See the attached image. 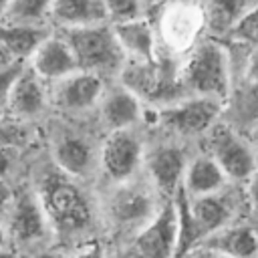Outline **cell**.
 Segmentation results:
<instances>
[{
	"label": "cell",
	"mask_w": 258,
	"mask_h": 258,
	"mask_svg": "<svg viewBox=\"0 0 258 258\" xmlns=\"http://www.w3.org/2000/svg\"><path fill=\"white\" fill-rule=\"evenodd\" d=\"M62 38L69 44L79 71L101 77L121 69L125 52L119 46L113 28H107L105 24L64 28Z\"/></svg>",
	"instance_id": "6da1fadb"
},
{
	"label": "cell",
	"mask_w": 258,
	"mask_h": 258,
	"mask_svg": "<svg viewBox=\"0 0 258 258\" xmlns=\"http://www.w3.org/2000/svg\"><path fill=\"white\" fill-rule=\"evenodd\" d=\"M40 204L46 220H50L60 232H81L91 224V208L83 191L62 175H50L44 179Z\"/></svg>",
	"instance_id": "7a4b0ae2"
},
{
	"label": "cell",
	"mask_w": 258,
	"mask_h": 258,
	"mask_svg": "<svg viewBox=\"0 0 258 258\" xmlns=\"http://www.w3.org/2000/svg\"><path fill=\"white\" fill-rule=\"evenodd\" d=\"M183 85L198 97L220 101L230 87L228 58L222 46L214 42L200 44L183 69Z\"/></svg>",
	"instance_id": "3957f363"
},
{
	"label": "cell",
	"mask_w": 258,
	"mask_h": 258,
	"mask_svg": "<svg viewBox=\"0 0 258 258\" xmlns=\"http://www.w3.org/2000/svg\"><path fill=\"white\" fill-rule=\"evenodd\" d=\"M208 155L230 179H248L256 169L254 149L230 127L212 125L208 129Z\"/></svg>",
	"instance_id": "277c9868"
},
{
	"label": "cell",
	"mask_w": 258,
	"mask_h": 258,
	"mask_svg": "<svg viewBox=\"0 0 258 258\" xmlns=\"http://www.w3.org/2000/svg\"><path fill=\"white\" fill-rule=\"evenodd\" d=\"M133 246L145 258H175L177 214L175 206H163L137 234Z\"/></svg>",
	"instance_id": "5b68a950"
},
{
	"label": "cell",
	"mask_w": 258,
	"mask_h": 258,
	"mask_svg": "<svg viewBox=\"0 0 258 258\" xmlns=\"http://www.w3.org/2000/svg\"><path fill=\"white\" fill-rule=\"evenodd\" d=\"M220 101L206 99V97H194L189 101H183L179 105H169L159 111V121L167 129L181 133V135H196L204 133L214 125V119L218 117Z\"/></svg>",
	"instance_id": "8992f818"
},
{
	"label": "cell",
	"mask_w": 258,
	"mask_h": 258,
	"mask_svg": "<svg viewBox=\"0 0 258 258\" xmlns=\"http://www.w3.org/2000/svg\"><path fill=\"white\" fill-rule=\"evenodd\" d=\"M141 159V143L139 137L131 129L111 131L103 149H101V163L103 169L111 179L125 181L133 175L135 167Z\"/></svg>",
	"instance_id": "52a82bcc"
},
{
	"label": "cell",
	"mask_w": 258,
	"mask_h": 258,
	"mask_svg": "<svg viewBox=\"0 0 258 258\" xmlns=\"http://www.w3.org/2000/svg\"><path fill=\"white\" fill-rule=\"evenodd\" d=\"M32 71L44 81H60L79 71L77 60L62 36L48 34L32 52Z\"/></svg>",
	"instance_id": "ba28073f"
},
{
	"label": "cell",
	"mask_w": 258,
	"mask_h": 258,
	"mask_svg": "<svg viewBox=\"0 0 258 258\" xmlns=\"http://www.w3.org/2000/svg\"><path fill=\"white\" fill-rule=\"evenodd\" d=\"M198 246L228 258H258V236L250 226H224L206 236Z\"/></svg>",
	"instance_id": "9c48e42d"
},
{
	"label": "cell",
	"mask_w": 258,
	"mask_h": 258,
	"mask_svg": "<svg viewBox=\"0 0 258 258\" xmlns=\"http://www.w3.org/2000/svg\"><path fill=\"white\" fill-rule=\"evenodd\" d=\"M103 95V79L93 73L77 71L58 81L56 101L69 111H85Z\"/></svg>",
	"instance_id": "30bf717a"
},
{
	"label": "cell",
	"mask_w": 258,
	"mask_h": 258,
	"mask_svg": "<svg viewBox=\"0 0 258 258\" xmlns=\"http://www.w3.org/2000/svg\"><path fill=\"white\" fill-rule=\"evenodd\" d=\"M109 214L117 226L123 228L145 226L153 218L151 198L145 189L123 185L113 194L109 202Z\"/></svg>",
	"instance_id": "8fae6325"
},
{
	"label": "cell",
	"mask_w": 258,
	"mask_h": 258,
	"mask_svg": "<svg viewBox=\"0 0 258 258\" xmlns=\"http://www.w3.org/2000/svg\"><path fill=\"white\" fill-rule=\"evenodd\" d=\"M44 101L46 93L42 87V79L32 69L22 67L8 93L6 109L16 117H34L44 109Z\"/></svg>",
	"instance_id": "7c38bea8"
},
{
	"label": "cell",
	"mask_w": 258,
	"mask_h": 258,
	"mask_svg": "<svg viewBox=\"0 0 258 258\" xmlns=\"http://www.w3.org/2000/svg\"><path fill=\"white\" fill-rule=\"evenodd\" d=\"M46 230V214L42 204L30 196L22 194L12 200L10 206V232L18 242H34L44 236Z\"/></svg>",
	"instance_id": "4fadbf2b"
},
{
	"label": "cell",
	"mask_w": 258,
	"mask_h": 258,
	"mask_svg": "<svg viewBox=\"0 0 258 258\" xmlns=\"http://www.w3.org/2000/svg\"><path fill=\"white\" fill-rule=\"evenodd\" d=\"M183 153L171 145H159L147 155V169L157 189L171 194L179 187L183 177Z\"/></svg>",
	"instance_id": "5bb4252c"
},
{
	"label": "cell",
	"mask_w": 258,
	"mask_h": 258,
	"mask_svg": "<svg viewBox=\"0 0 258 258\" xmlns=\"http://www.w3.org/2000/svg\"><path fill=\"white\" fill-rule=\"evenodd\" d=\"M50 16L62 28L105 24L107 10L103 0H52Z\"/></svg>",
	"instance_id": "9a60e30c"
},
{
	"label": "cell",
	"mask_w": 258,
	"mask_h": 258,
	"mask_svg": "<svg viewBox=\"0 0 258 258\" xmlns=\"http://www.w3.org/2000/svg\"><path fill=\"white\" fill-rule=\"evenodd\" d=\"M226 179L228 177L224 175L220 165L210 155H200L183 171L181 187L185 189V194L189 198H200V196L220 191L224 187Z\"/></svg>",
	"instance_id": "2e32d148"
},
{
	"label": "cell",
	"mask_w": 258,
	"mask_h": 258,
	"mask_svg": "<svg viewBox=\"0 0 258 258\" xmlns=\"http://www.w3.org/2000/svg\"><path fill=\"white\" fill-rule=\"evenodd\" d=\"M101 119L111 131L131 129L139 119V99L127 89H115L101 101Z\"/></svg>",
	"instance_id": "e0dca14e"
},
{
	"label": "cell",
	"mask_w": 258,
	"mask_h": 258,
	"mask_svg": "<svg viewBox=\"0 0 258 258\" xmlns=\"http://www.w3.org/2000/svg\"><path fill=\"white\" fill-rule=\"evenodd\" d=\"M113 32H115V38H117L119 46L123 48V52H131V54L139 56L141 60H151L155 36H153L151 26L143 18L115 22Z\"/></svg>",
	"instance_id": "ac0fdd59"
},
{
	"label": "cell",
	"mask_w": 258,
	"mask_h": 258,
	"mask_svg": "<svg viewBox=\"0 0 258 258\" xmlns=\"http://www.w3.org/2000/svg\"><path fill=\"white\" fill-rule=\"evenodd\" d=\"M54 159L69 175H85L93 167V147L79 135H62L54 145Z\"/></svg>",
	"instance_id": "d6986e66"
},
{
	"label": "cell",
	"mask_w": 258,
	"mask_h": 258,
	"mask_svg": "<svg viewBox=\"0 0 258 258\" xmlns=\"http://www.w3.org/2000/svg\"><path fill=\"white\" fill-rule=\"evenodd\" d=\"M48 36L42 26L32 24H0V42L6 50L16 58L22 60L24 56H32L38 44Z\"/></svg>",
	"instance_id": "ffe728a7"
},
{
	"label": "cell",
	"mask_w": 258,
	"mask_h": 258,
	"mask_svg": "<svg viewBox=\"0 0 258 258\" xmlns=\"http://www.w3.org/2000/svg\"><path fill=\"white\" fill-rule=\"evenodd\" d=\"M246 4H248V0H208L206 24L216 34L232 30L236 26V22L248 12Z\"/></svg>",
	"instance_id": "44dd1931"
},
{
	"label": "cell",
	"mask_w": 258,
	"mask_h": 258,
	"mask_svg": "<svg viewBox=\"0 0 258 258\" xmlns=\"http://www.w3.org/2000/svg\"><path fill=\"white\" fill-rule=\"evenodd\" d=\"M50 6H52V0H12L0 18L4 24L40 26V20L46 14H50Z\"/></svg>",
	"instance_id": "7402d4cb"
},
{
	"label": "cell",
	"mask_w": 258,
	"mask_h": 258,
	"mask_svg": "<svg viewBox=\"0 0 258 258\" xmlns=\"http://www.w3.org/2000/svg\"><path fill=\"white\" fill-rule=\"evenodd\" d=\"M105 10H107V18L115 20V22H125V20H133V18H141V10L143 4L141 0H103Z\"/></svg>",
	"instance_id": "603a6c76"
},
{
	"label": "cell",
	"mask_w": 258,
	"mask_h": 258,
	"mask_svg": "<svg viewBox=\"0 0 258 258\" xmlns=\"http://www.w3.org/2000/svg\"><path fill=\"white\" fill-rule=\"evenodd\" d=\"M236 36L246 40H258V6L250 8L238 22H236ZM232 28V30H234Z\"/></svg>",
	"instance_id": "cb8c5ba5"
},
{
	"label": "cell",
	"mask_w": 258,
	"mask_h": 258,
	"mask_svg": "<svg viewBox=\"0 0 258 258\" xmlns=\"http://www.w3.org/2000/svg\"><path fill=\"white\" fill-rule=\"evenodd\" d=\"M20 71H22V62H20V60H18V62H14V64H10L8 69L0 71V111H2V109H6L8 93H10L12 83L16 81V77H18V73H20Z\"/></svg>",
	"instance_id": "d4e9b609"
},
{
	"label": "cell",
	"mask_w": 258,
	"mask_h": 258,
	"mask_svg": "<svg viewBox=\"0 0 258 258\" xmlns=\"http://www.w3.org/2000/svg\"><path fill=\"white\" fill-rule=\"evenodd\" d=\"M248 202L254 210H258V167L248 177Z\"/></svg>",
	"instance_id": "484cf974"
},
{
	"label": "cell",
	"mask_w": 258,
	"mask_h": 258,
	"mask_svg": "<svg viewBox=\"0 0 258 258\" xmlns=\"http://www.w3.org/2000/svg\"><path fill=\"white\" fill-rule=\"evenodd\" d=\"M75 258H105V254H103V248L97 242H91L83 250H79Z\"/></svg>",
	"instance_id": "4316f807"
},
{
	"label": "cell",
	"mask_w": 258,
	"mask_h": 258,
	"mask_svg": "<svg viewBox=\"0 0 258 258\" xmlns=\"http://www.w3.org/2000/svg\"><path fill=\"white\" fill-rule=\"evenodd\" d=\"M10 204H12V191H10V185L0 177V212L6 210Z\"/></svg>",
	"instance_id": "83f0119b"
},
{
	"label": "cell",
	"mask_w": 258,
	"mask_h": 258,
	"mask_svg": "<svg viewBox=\"0 0 258 258\" xmlns=\"http://www.w3.org/2000/svg\"><path fill=\"white\" fill-rule=\"evenodd\" d=\"M14 62H18L8 50H6V46L0 42V71H4V69H8L10 64H14Z\"/></svg>",
	"instance_id": "f1b7e54d"
},
{
	"label": "cell",
	"mask_w": 258,
	"mask_h": 258,
	"mask_svg": "<svg viewBox=\"0 0 258 258\" xmlns=\"http://www.w3.org/2000/svg\"><path fill=\"white\" fill-rule=\"evenodd\" d=\"M10 159H12V155H10L8 145L0 147V177H2V175H4V171L10 167Z\"/></svg>",
	"instance_id": "f546056e"
},
{
	"label": "cell",
	"mask_w": 258,
	"mask_h": 258,
	"mask_svg": "<svg viewBox=\"0 0 258 258\" xmlns=\"http://www.w3.org/2000/svg\"><path fill=\"white\" fill-rule=\"evenodd\" d=\"M117 258H145V256H143V254H141V252H139V250H137V248L131 244L129 248L121 250V252L117 254Z\"/></svg>",
	"instance_id": "4dcf8cb0"
},
{
	"label": "cell",
	"mask_w": 258,
	"mask_h": 258,
	"mask_svg": "<svg viewBox=\"0 0 258 258\" xmlns=\"http://www.w3.org/2000/svg\"><path fill=\"white\" fill-rule=\"evenodd\" d=\"M191 258H228V256L218 254V252H212V250H204V248H200L196 254H191Z\"/></svg>",
	"instance_id": "1f68e13d"
},
{
	"label": "cell",
	"mask_w": 258,
	"mask_h": 258,
	"mask_svg": "<svg viewBox=\"0 0 258 258\" xmlns=\"http://www.w3.org/2000/svg\"><path fill=\"white\" fill-rule=\"evenodd\" d=\"M36 258H64V256H60L56 252H44V254H38Z\"/></svg>",
	"instance_id": "d6a6232c"
},
{
	"label": "cell",
	"mask_w": 258,
	"mask_h": 258,
	"mask_svg": "<svg viewBox=\"0 0 258 258\" xmlns=\"http://www.w3.org/2000/svg\"><path fill=\"white\" fill-rule=\"evenodd\" d=\"M10 2H12V0H0V16L6 12V8L10 6Z\"/></svg>",
	"instance_id": "836d02e7"
},
{
	"label": "cell",
	"mask_w": 258,
	"mask_h": 258,
	"mask_svg": "<svg viewBox=\"0 0 258 258\" xmlns=\"http://www.w3.org/2000/svg\"><path fill=\"white\" fill-rule=\"evenodd\" d=\"M163 0H141V4L143 6H157V4H161Z\"/></svg>",
	"instance_id": "e575fe53"
},
{
	"label": "cell",
	"mask_w": 258,
	"mask_h": 258,
	"mask_svg": "<svg viewBox=\"0 0 258 258\" xmlns=\"http://www.w3.org/2000/svg\"><path fill=\"white\" fill-rule=\"evenodd\" d=\"M4 244H6V232H4V228L0 226V250L4 248Z\"/></svg>",
	"instance_id": "d590c367"
},
{
	"label": "cell",
	"mask_w": 258,
	"mask_h": 258,
	"mask_svg": "<svg viewBox=\"0 0 258 258\" xmlns=\"http://www.w3.org/2000/svg\"><path fill=\"white\" fill-rule=\"evenodd\" d=\"M173 2H177V4H185V6H187V4H194L196 0H173Z\"/></svg>",
	"instance_id": "8d00e7d4"
},
{
	"label": "cell",
	"mask_w": 258,
	"mask_h": 258,
	"mask_svg": "<svg viewBox=\"0 0 258 258\" xmlns=\"http://www.w3.org/2000/svg\"><path fill=\"white\" fill-rule=\"evenodd\" d=\"M254 153H256V155H258V147H256V149H254Z\"/></svg>",
	"instance_id": "74e56055"
}]
</instances>
